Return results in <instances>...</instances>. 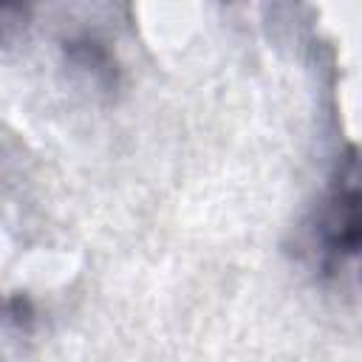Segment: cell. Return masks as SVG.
<instances>
[{
    "label": "cell",
    "instance_id": "1",
    "mask_svg": "<svg viewBox=\"0 0 362 362\" xmlns=\"http://www.w3.org/2000/svg\"><path fill=\"white\" fill-rule=\"evenodd\" d=\"M305 235L308 252L325 274L362 257V144H351L339 156L308 215Z\"/></svg>",
    "mask_w": 362,
    "mask_h": 362
},
{
    "label": "cell",
    "instance_id": "2",
    "mask_svg": "<svg viewBox=\"0 0 362 362\" xmlns=\"http://www.w3.org/2000/svg\"><path fill=\"white\" fill-rule=\"evenodd\" d=\"M65 57H68L71 65L88 71L96 82H105V85H113V82H116L113 57H110V51H107L99 40H93V37H88V34L71 37V40L65 42Z\"/></svg>",
    "mask_w": 362,
    "mask_h": 362
},
{
    "label": "cell",
    "instance_id": "3",
    "mask_svg": "<svg viewBox=\"0 0 362 362\" xmlns=\"http://www.w3.org/2000/svg\"><path fill=\"white\" fill-rule=\"evenodd\" d=\"M3 3V23H6V31L14 25V20H25L34 0H0Z\"/></svg>",
    "mask_w": 362,
    "mask_h": 362
}]
</instances>
